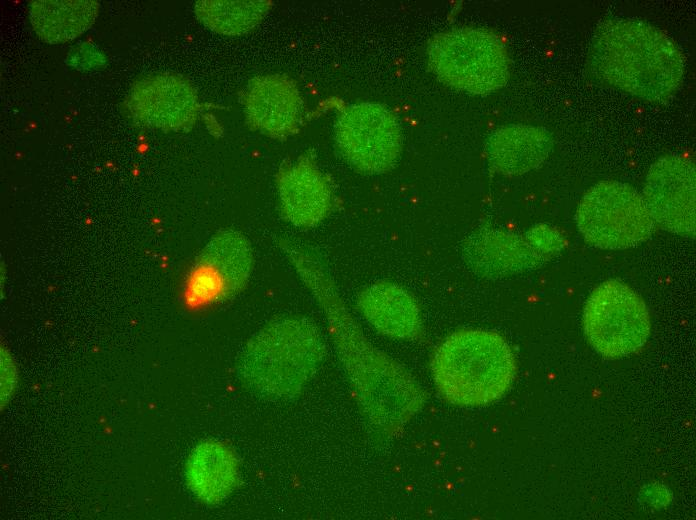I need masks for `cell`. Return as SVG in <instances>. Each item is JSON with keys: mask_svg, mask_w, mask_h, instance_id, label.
<instances>
[{"mask_svg": "<svg viewBox=\"0 0 696 520\" xmlns=\"http://www.w3.org/2000/svg\"><path fill=\"white\" fill-rule=\"evenodd\" d=\"M292 265L323 306L340 357L358 388H382L401 419L407 421L423 402L418 385L398 363L366 341L316 255L303 252Z\"/></svg>", "mask_w": 696, "mask_h": 520, "instance_id": "2", "label": "cell"}, {"mask_svg": "<svg viewBox=\"0 0 696 520\" xmlns=\"http://www.w3.org/2000/svg\"><path fill=\"white\" fill-rule=\"evenodd\" d=\"M429 66L443 83L485 95L509 78V57L503 41L487 29L460 27L434 36L428 44Z\"/></svg>", "mask_w": 696, "mask_h": 520, "instance_id": "4", "label": "cell"}, {"mask_svg": "<svg viewBox=\"0 0 696 520\" xmlns=\"http://www.w3.org/2000/svg\"><path fill=\"white\" fill-rule=\"evenodd\" d=\"M237 461L223 444L206 441L191 453L186 477L192 492L202 501L216 503L223 500L237 481Z\"/></svg>", "mask_w": 696, "mask_h": 520, "instance_id": "16", "label": "cell"}, {"mask_svg": "<svg viewBox=\"0 0 696 520\" xmlns=\"http://www.w3.org/2000/svg\"><path fill=\"white\" fill-rule=\"evenodd\" d=\"M643 199L663 229L695 235V166L690 160L679 155L659 158L647 174Z\"/></svg>", "mask_w": 696, "mask_h": 520, "instance_id": "10", "label": "cell"}, {"mask_svg": "<svg viewBox=\"0 0 696 520\" xmlns=\"http://www.w3.org/2000/svg\"><path fill=\"white\" fill-rule=\"evenodd\" d=\"M366 319L381 333L414 339L421 333V319L414 299L401 287L387 282L365 289L358 300Z\"/></svg>", "mask_w": 696, "mask_h": 520, "instance_id": "15", "label": "cell"}, {"mask_svg": "<svg viewBox=\"0 0 696 520\" xmlns=\"http://www.w3.org/2000/svg\"><path fill=\"white\" fill-rule=\"evenodd\" d=\"M246 123L251 130L271 138L297 132L302 116V97L296 82L287 75L268 74L252 78L244 92Z\"/></svg>", "mask_w": 696, "mask_h": 520, "instance_id": "12", "label": "cell"}, {"mask_svg": "<svg viewBox=\"0 0 696 520\" xmlns=\"http://www.w3.org/2000/svg\"><path fill=\"white\" fill-rule=\"evenodd\" d=\"M583 328L600 355L617 359L645 345L650 334L649 312L633 289L618 280H607L587 299Z\"/></svg>", "mask_w": 696, "mask_h": 520, "instance_id": "7", "label": "cell"}, {"mask_svg": "<svg viewBox=\"0 0 696 520\" xmlns=\"http://www.w3.org/2000/svg\"><path fill=\"white\" fill-rule=\"evenodd\" d=\"M552 145V136L546 129L513 124L491 133L485 149L495 171L504 175H519L541 165Z\"/></svg>", "mask_w": 696, "mask_h": 520, "instance_id": "14", "label": "cell"}, {"mask_svg": "<svg viewBox=\"0 0 696 520\" xmlns=\"http://www.w3.org/2000/svg\"><path fill=\"white\" fill-rule=\"evenodd\" d=\"M587 67L598 81L650 102L668 100L685 70L681 51L667 35L631 18L606 19L597 27Z\"/></svg>", "mask_w": 696, "mask_h": 520, "instance_id": "1", "label": "cell"}, {"mask_svg": "<svg viewBox=\"0 0 696 520\" xmlns=\"http://www.w3.org/2000/svg\"><path fill=\"white\" fill-rule=\"evenodd\" d=\"M98 11L99 3L93 0H37L29 5V18L40 39L56 44L88 30Z\"/></svg>", "mask_w": 696, "mask_h": 520, "instance_id": "17", "label": "cell"}, {"mask_svg": "<svg viewBox=\"0 0 696 520\" xmlns=\"http://www.w3.org/2000/svg\"><path fill=\"white\" fill-rule=\"evenodd\" d=\"M434 383L449 403L475 407L500 399L516 373L506 340L487 330H461L448 336L431 362Z\"/></svg>", "mask_w": 696, "mask_h": 520, "instance_id": "3", "label": "cell"}, {"mask_svg": "<svg viewBox=\"0 0 696 520\" xmlns=\"http://www.w3.org/2000/svg\"><path fill=\"white\" fill-rule=\"evenodd\" d=\"M577 227L585 241L602 249H625L648 239L655 222L643 196L619 181H601L582 197Z\"/></svg>", "mask_w": 696, "mask_h": 520, "instance_id": "6", "label": "cell"}, {"mask_svg": "<svg viewBox=\"0 0 696 520\" xmlns=\"http://www.w3.org/2000/svg\"><path fill=\"white\" fill-rule=\"evenodd\" d=\"M128 106L142 123L166 131L192 126L199 110L198 98L191 84L170 73L150 75L136 82Z\"/></svg>", "mask_w": 696, "mask_h": 520, "instance_id": "11", "label": "cell"}, {"mask_svg": "<svg viewBox=\"0 0 696 520\" xmlns=\"http://www.w3.org/2000/svg\"><path fill=\"white\" fill-rule=\"evenodd\" d=\"M335 141L345 160L367 174L390 170L402 147L401 129L394 114L371 102L349 105L340 113Z\"/></svg>", "mask_w": 696, "mask_h": 520, "instance_id": "8", "label": "cell"}, {"mask_svg": "<svg viewBox=\"0 0 696 520\" xmlns=\"http://www.w3.org/2000/svg\"><path fill=\"white\" fill-rule=\"evenodd\" d=\"M316 328L303 319H284L261 331L248 345L241 363L246 378L259 388H299L322 358Z\"/></svg>", "mask_w": 696, "mask_h": 520, "instance_id": "5", "label": "cell"}, {"mask_svg": "<svg viewBox=\"0 0 696 520\" xmlns=\"http://www.w3.org/2000/svg\"><path fill=\"white\" fill-rule=\"evenodd\" d=\"M252 265L246 237L234 230L220 232L190 270L185 286L187 305L202 307L234 295L246 284Z\"/></svg>", "mask_w": 696, "mask_h": 520, "instance_id": "9", "label": "cell"}, {"mask_svg": "<svg viewBox=\"0 0 696 520\" xmlns=\"http://www.w3.org/2000/svg\"><path fill=\"white\" fill-rule=\"evenodd\" d=\"M277 188L283 217L298 227H312L331 211L333 193L326 175L312 157L301 156L282 166Z\"/></svg>", "mask_w": 696, "mask_h": 520, "instance_id": "13", "label": "cell"}, {"mask_svg": "<svg viewBox=\"0 0 696 520\" xmlns=\"http://www.w3.org/2000/svg\"><path fill=\"white\" fill-rule=\"evenodd\" d=\"M271 7L269 1L203 0L195 3V14L210 30L227 36L254 29Z\"/></svg>", "mask_w": 696, "mask_h": 520, "instance_id": "18", "label": "cell"}]
</instances>
